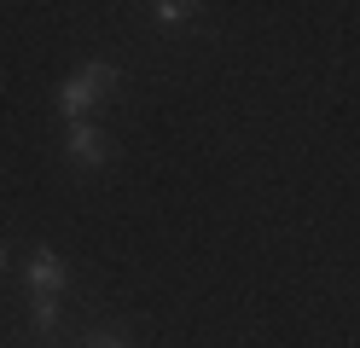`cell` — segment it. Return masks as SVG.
Returning a JSON list of instances; mask_svg holds the SVG:
<instances>
[{
    "label": "cell",
    "instance_id": "52a82bcc",
    "mask_svg": "<svg viewBox=\"0 0 360 348\" xmlns=\"http://www.w3.org/2000/svg\"><path fill=\"white\" fill-rule=\"evenodd\" d=\"M0 267H6V244H0Z\"/></svg>",
    "mask_w": 360,
    "mask_h": 348
},
{
    "label": "cell",
    "instance_id": "8992f818",
    "mask_svg": "<svg viewBox=\"0 0 360 348\" xmlns=\"http://www.w3.org/2000/svg\"><path fill=\"white\" fill-rule=\"evenodd\" d=\"M94 348H122V337H99V342H94Z\"/></svg>",
    "mask_w": 360,
    "mask_h": 348
},
{
    "label": "cell",
    "instance_id": "3957f363",
    "mask_svg": "<svg viewBox=\"0 0 360 348\" xmlns=\"http://www.w3.org/2000/svg\"><path fill=\"white\" fill-rule=\"evenodd\" d=\"M24 278H30V290H35V296H58V290H64V278H70V273H64V262H58V250H47V244H41V250L30 255V267H24Z\"/></svg>",
    "mask_w": 360,
    "mask_h": 348
},
{
    "label": "cell",
    "instance_id": "6da1fadb",
    "mask_svg": "<svg viewBox=\"0 0 360 348\" xmlns=\"http://www.w3.org/2000/svg\"><path fill=\"white\" fill-rule=\"evenodd\" d=\"M110 87H117V70H110L105 58H87L76 76L58 87V110H64V122H87V110H94Z\"/></svg>",
    "mask_w": 360,
    "mask_h": 348
},
{
    "label": "cell",
    "instance_id": "277c9868",
    "mask_svg": "<svg viewBox=\"0 0 360 348\" xmlns=\"http://www.w3.org/2000/svg\"><path fill=\"white\" fill-rule=\"evenodd\" d=\"M151 18L174 30V23H192V18H198V6H192V0H157V6H151Z\"/></svg>",
    "mask_w": 360,
    "mask_h": 348
},
{
    "label": "cell",
    "instance_id": "7a4b0ae2",
    "mask_svg": "<svg viewBox=\"0 0 360 348\" xmlns=\"http://www.w3.org/2000/svg\"><path fill=\"white\" fill-rule=\"evenodd\" d=\"M64 157H70V169H105L110 146H105V134L94 122H70V146H64Z\"/></svg>",
    "mask_w": 360,
    "mask_h": 348
},
{
    "label": "cell",
    "instance_id": "5b68a950",
    "mask_svg": "<svg viewBox=\"0 0 360 348\" xmlns=\"http://www.w3.org/2000/svg\"><path fill=\"white\" fill-rule=\"evenodd\" d=\"M30 319H35V331H53V325H58V296H35L30 302Z\"/></svg>",
    "mask_w": 360,
    "mask_h": 348
}]
</instances>
